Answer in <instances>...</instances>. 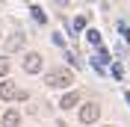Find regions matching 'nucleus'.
I'll list each match as a JSON object with an SVG mask.
<instances>
[{"mask_svg": "<svg viewBox=\"0 0 130 127\" xmlns=\"http://www.w3.org/2000/svg\"><path fill=\"white\" fill-rule=\"evenodd\" d=\"M0 98H3V101H15L18 98V89H15V83H0Z\"/></svg>", "mask_w": 130, "mask_h": 127, "instance_id": "nucleus-6", "label": "nucleus"}, {"mask_svg": "<svg viewBox=\"0 0 130 127\" xmlns=\"http://www.w3.org/2000/svg\"><path fill=\"white\" fill-rule=\"evenodd\" d=\"M124 101H127V106H130V92H124Z\"/></svg>", "mask_w": 130, "mask_h": 127, "instance_id": "nucleus-16", "label": "nucleus"}, {"mask_svg": "<svg viewBox=\"0 0 130 127\" xmlns=\"http://www.w3.org/2000/svg\"><path fill=\"white\" fill-rule=\"evenodd\" d=\"M109 71H112V77H115V80H121V74H124V71H121V65H112Z\"/></svg>", "mask_w": 130, "mask_h": 127, "instance_id": "nucleus-13", "label": "nucleus"}, {"mask_svg": "<svg viewBox=\"0 0 130 127\" xmlns=\"http://www.w3.org/2000/svg\"><path fill=\"white\" fill-rule=\"evenodd\" d=\"M86 39H89L95 47H101V33H98V30H86Z\"/></svg>", "mask_w": 130, "mask_h": 127, "instance_id": "nucleus-9", "label": "nucleus"}, {"mask_svg": "<svg viewBox=\"0 0 130 127\" xmlns=\"http://www.w3.org/2000/svg\"><path fill=\"white\" fill-rule=\"evenodd\" d=\"M86 24H89V15H77V18H74V30H77V33L86 30Z\"/></svg>", "mask_w": 130, "mask_h": 127, "instance_id": "nucleus-8", "label": "nucleus"}, {"mask_svg": "<svg viewBox=\"0 0 130 127\" xmlns=\"http://www.w3.org/2000/svg\"><path fill=\"white\" fill-rule=\"evenodd\" d=\"M32 18H36L39 24H44V21H47V15H44V12H41L39 6H32Z\"/></svg>", "mask_w": 130, "mask_h": 127, "instance_id": "nucleus-10", "label": "nucleus"}, {"mask_svg": "<svg viewBox=\"0 0 130 127\" xmlns=\"http://www.w3.org/2000/svg\"><path fill=\"white\" fill-rule=\"evenodd\" d=\"M53 3H56V6H68V3H71V0H53Z\"/></svg>", "mask_w": 130, "mask_h": 127, "instance_id": "nucleus-15", "label": "nucleus"}, {"mask_svg": "<svg viewBox=\"0 0 130 127\" xmlns=\"http://www.w3.org/2000/svg\"><path fill=\"white\" fill-rule=\"evenodd\" d=\"M77 103H80V92H65L62 101H59V106H62V109H74Z\"/></svg>", "mask_w": 130, "mask_h": 127, "instance_id": "nucleus-4", "label": "nucleus"}, {"mask_svg": "<svg viewBox=\"0 0 130 127\" xmlns=\"http://www.w3.org/2000/svg\"><path fill=\"white\" fill-rule=\"evenodd\" d=\"M65 59H68V62H71V65H80V59H77V56H74L71 50H68V53H65Z\"/></svg>", "mask_w": 130, "mask_h": 127, "instance_id": "nucleus-14", "label": "nucleus"}, {"mask_svg": "<svg viewBox=\"0 0 130 127\" xmlns=\"http://www.w3.org/2000/svg\"><path fill=\"white\" fill-rule=\"evenodd\" d=\"M44 83H47L50 89H68L74 83V74L68 71V68H53V71H47Z\"/></svg>", "mask_w": 130, "mask_h": 127, "instance_id": "nucleus-1", "label": "nucleus"}, {"mask_svg": "<svg viewBox=\"0 0 130 127\" xmlns=\"http://www.w3.org/2000/svg\"><path fill=\"white\" fill-rule=\"evenodd\" d=\"M98 118H101V103L89 101V103L80 106V121H83V124H95Z\"/></svg>", "mask_w": 130, "mask_h": 127, "instance_id": "nucleus-2", "label": "nucleus"}, {"mask_svg": "<svg viewBox=\"0 0 130 127\" xmlns=\"http://www.w3.org/2000/svg\"><path fill=\"white\" fill-rule=\"evenodd\" d=\"M6 74H9V59L0 56V77H6Z\"/></svg>", "mask_w": 130, "mask_h": 127, "instance_id": "nucleus-11", "label": "nucleus"}, {"mask_svg": "<svg viewBox=\"0 0 130 127\" xmlns=\"http://www.w3.org/2000/svg\"><path fill=\"white\" fill-rule=\"evenodd\" d=\"M24 41H27L24 33H15V36H9V39H6V50H21V47H24Z\"/></svg>", "mask_w": 130, "mask_h": 127, "instance_id": "nucleus-7", "label": "nucleus"}, {"mask_svg": "<svg viewBox=\"0 0 130 127\" xmlns=\"http://www.w3.org/2000/svg\"><path fill=\"white\" fill-rule=\"evenodd\" d=\"M41 65H44V59H41L39 53H27V56H24V71L39 74V71H41Z\"/></svg>", "mask_w": 130, "mask_h": 127, "instance_id": "nucleus-3", "label": "nucleus"}, {"mask_svg": "<svg viewBox=\"0 0 130 127\" xmlns=\"http://www.w3.org/2000/svg\"><path fill=\"white\" fill-rule=\"evenodd\" d=\"M0 124H3V127H18V124H21L18 109H6V112H3V118H0Z\"/></svg>", "mask_w": 130, "mask_h": 127, "instance_id": "nucleus-5", "label": "nucleus"}, {"mask_svg": "<svg viewBox=\"0 0 130 127\" xmlns=\"http://www.w3.org/2000/svg\"><path fill=\"white\" fill-rule=\"evenodd\" d=\"M118 30H121V36H124V41H130V27H127V24H118Z\"/></svg>", "mask_w": 130, "mask_h": 127, "instance_id": "nucleus-12", "label": "nucleus"}]
</instances>
